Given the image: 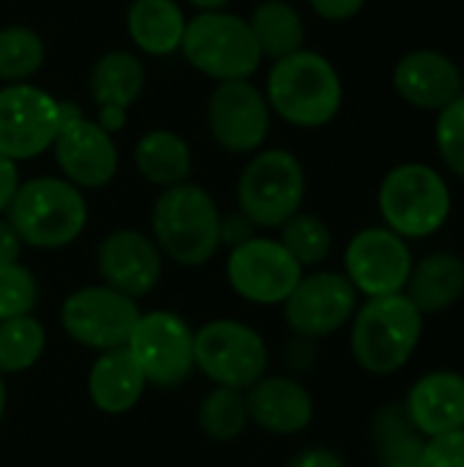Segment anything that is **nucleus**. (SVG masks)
<instances>
[{
    "label": "nucleus",
    "mask_w": 464,
    "mask_h": 467,
    "mask_svg": "<svg viewBox=\"0 0 464 467\" xmlns=\"http://www.w3.org/2000/svg\"><path fill=\"white\" fill-rule=\"evenodd\" d=\"M150 233L161 257L183 268H200L222 249V213L202 186L178 183L156 197Z\"/></svg>",
    "instance_id": "obj_1"
},
{
    "label": "nucleus",
    "mask_w": 464,
    "mask_h": 467,
    "mask_svg": "<svg viewBox=\"0 0 464 467\" xmlns=\"http://www.w3.org/2000/svg\"><path fill=\"white\" fill-rule=\"evenodd\" d=\"M265 99L271 112L282 120L298 129H320L339 115L345 88L336 66L325 55L298 49L282 60H273Z\"/></svg>",
    "instance_id": "obj_2"
},
{
    "label": "nucleus",
    "mask_w": 464,
    "mask_h": 467,
    "mask_svg": "<svg viewBox=\"0 0 464 467\" xmlns=\"http://www.w3.org/2000/svg\"><path fill=\"white\" fill-rule=\"evenodd\" d=\"M424 334V315L405 293L366 298L350 320V353L369 375H394L407 367Z\"/></svg>",
    "instance_id": "obj_3"
},
{
    "label": "nucleus",
    "mask_w": 464,
    "mask_h": 467,
    "mask_svg": "<svg viewBox=\"0 0 464 467\" xmlns=\"http://www.w3.org/2000/svg\"><path fill=\"white\" fill-rule=\"evenodd\" d=\"M5 219L25 246L52 252L85 233L88 202L82 189L66 178H30L19 183Z\"/></svg>",
    "instance_id": "obj_4"
},
{
    "label": "nucleus",
    "mask_w": 464,
    "mask_h": 467,
    "mask_svg": "<svg viewBox=\"0 0 464 467\" xmlns=\"http://www.w3.org/2000/svg\"><path fill=\"white\" fill-rule=\"evenodd\" d=\"M449 181L429 164L405 161L386 172L377 189V208L391 233L399 238H429L451 216Z\"/></svg>",
    "instance_id": "obj_5"
},
{
    "label": "nucleus",
    "mask_w": 464,
    "mask_h": 467,
    "mask_svg": "<svg viewBox=\"0 0 464 467\" xmlns=\"http://www.w3.org/2000/svg\"><path fill=\"white\" fill-rule=\"evenodd\" d=\"M304 164L298 156L282 148L254 153L235 186L238 213H243L254 227L265 230L282 227L287 219H293L304 205Z\"/></svg>",
    "instance_id": "obj_6"
},
{
    "label": "nucleus",
    "mask_w": 464,
    "mask_h": 467,
    "mask_svg": "<svg viewBox=\"0 0 464 467\" xmlns=\"http://www.w3.org/2000/svg\"><path fill=\"white\" fill-rule=\"evenodd\" d=\"M180 52L197 71L216 82L249 79L263 63L249 19L224 11H205L189 19Z\"/></svg>",
    "instance_id": "obj_7"
},
{
    "label": "nucleus",
    "mask_w": 464,
    "mask_h": 467,
    "mask_svg": "<svg viewBox=\"0 0 464 467\" xmlns=\"http://www.w3.org/2000/svg\"><path fill=\"white\" fill-rule=\"evenodd\" d=\"M268 345L257 328L241 320H211L194 331V369L213 386L246 391L268 372Z\"/></svg>",
    "instance_id": "obj_8"
},
{
    "label": "nucleus",
    "mask_w": 464,
    "mask_h": 467,
    "mask_svg": "<svg viewBox=\"0 0 464 467\" xmlns=\"http://www.w3.org/2000/svg\"><path fill=\"white\" fill-rule=\"evenodd\" d=\"M126 350L156 389H178L194 372V328L170 309L142 312Z\"/></svg>",
    "instance_id": "obj_9"
},
{
    "label": "nucleus",
    "mask_w": 464,
    "mask_h": 467,
    "mask_svg": "<svg viewBox=\"0 0 464 467\" xmlns=\"http://www.w3.org/2000/svg\"><path fill=\"white\" fill-rule=\"evenodd\" d=\"M139 315L142 312L134 298L107 285H88L63 301L60 328L71 342L96 353H107L126 348Z\"/></svg>",
    "instance_id": "obj_10"
},
{
    "label": "nucleus",
    "mask_w": 464,
    "mask_h": 467,
    "mask_svg": "<svg viewBox=\"0 0 464 467\" xmlns=\"http://www.w3.org/2000/svg\"><path fill=\"white\" fill-rule=\"evenodd\" d=\"M227 285L232 293L257 306H282L304 276V268L290 257L279 238L252 235L230 246L224 263Z\"/></svg>",
    "instance_id": "obj_11"
},
{
    "label": "nucleus",
    "mask_w": 464,
    "mask_h": 467,
    "mask_svg": "<svg viewBox=\"0 0 464 467\" xmlns=\"http://www.w3.org/2000/svg\"><path fill=\"white\" fill-rule=\"evenodd\" d=\"M60 131L52 142L55 161L77 189H104L118 175V145L109 131L85 118L77 104L60 101Z\"/></svg>",
    "instance_id": "obj_12"
},
{
    "label": "nucleus",
    "mask_w": 464,
    "mask_h": 467,
    "mask_svg": "<svg viewBox=\"0 0 464 467\" xmlns=\"http://www.w3.org/2000/svg\"><path fill=\"white\" fill-rule=\"evenodd\" d=\"M282 309L287 328L298 339L314 342L342 331L353 320L358 293L342 271H314L301 276Z\"/></svg>",
    "instance_id": "obj_13"
},
{
    "label": "nucleus",
    "mask_w": 464,
    "mask_h": 467,
    "mask_svg": "<svg viewBox=\"0 0 464 467\" xmlns=\"http://www.w3.org/2000/svg\"><path fill=\"white\" fill-rule=\"evenodd\" d=\"M413 265L407 241L388 227L358 230L345 246V276L364 298L405 293Z\"/></svg>",
    "instance_id": "obj_14"
},
{
    "label": "nucleus",
    "mask_w": 464,
    "mask_h": 467,
    "mask_svg": "<svg viewBox=\"0 0 464 467\" xmlns=\"http://www.w3.org/2000/svg\"><path fill=\"white\" fill-rule=\"evenodd\" d=\"M60 101L36 85L0 88V153L19 161L41 156L60 131Z\"/></svg>",
    "instance_id": "obj_15"
},
{
    "label": "nucleus",
    "mask_w": 464,
    "mask_h": 467,
    "mask_svg": "<svg viewBox=\"0 0 464 467\" xmlns=\"http://www.w3.org/2000/svg\"><path fill=\"white\" fill-rule=\"evenodd\" d=\"M208 129L227 153H254L271 131V107L265 93L249 79L219 82L208 101Z\"/></svg>",
    "instance_id": "obj_16"
},
{
    "label": "nucleus",
    "mask_w": 464,
    "mask_h": 467,
    "mask_svg": "<svg viewBox=\"0 0 464 467\" xmlns=\"http://www.w3.org/2000/svg\"><path fill=\"white\" fill-rule=\"evenodd\" d=\"M96 271L101 285L139 301L161 282L164 257L150 235L120 227L101 238L96 249Z\"/></svg>",
    "instance_id": "obj_17"
},
{
    "label": "nucleus",
    "mask_w": 464,
    "mask_h": 467,
    "mask_svg": "<svg viewBox=\"0 0 464 467\" xmlns=\"http://www.w3.org/2000/svg\"><path fill=\"white\" fill-rule=\"evenodd\" d=\"M394 90L416 109L440 112L464 93V74L438 49H413L394 66Z\"/></svg>",
    "instance_id": "obj_18"
},
{
    "label": "nucleus",
    "mask_w": 464,
    "mask_h": 467,
    "mask_svg": "<svg viewBox=\"0 0 464 467\" xmlns=\"http://www.w3.org/2000/svg\"><path fill=\"white\" fill-rule=\"evenodd\" d=\"M246 394L249 421L271 435H301L314 419V400L309 389L287 375H265Z\"/></svg>",
    "instance_id": "obj_19"
},
{
    "label": "nucleus",
    "mask_w": 464,
    "mask_h": 467,
    "mask_svg": "<svg viewBox=\"0 0 464 467\" xmlns=\"http://www.w3.org/2000/svg\"><path fill=\"white\" fill-rule=\"evenodd\" d=\"M145 88V68L142 60L131 52L112 49L101 55L88 77L90 99L98 107V126L109 134L126 126L129 107L139 99Z\"/></svg>",
    "instance_id": "obj_20"
},
{
    "label": "nucleus",
    "mask_w": 464,
    "mask_h": 467,
    "mask_svg": "<svg viewBox=\"0 0 464 467\" xmlns=\"http://www.w3.org/2000/svg\"><path fill=\"white\" fill-rule=\"evenodd\" d=\"M402 405L427 441L464 430V375L454 369L427 372L410 386Z\"/></svg>",
    "instance_id": "obj_21"
},
{
    "label": "nucleus",
    "mask_w": 464,
    "mask_h": 467,
    "mask_svg": "<svg viewBox=\"0 0 464 467\" xmlns=\"http://www.w3.org/2000/svg\"><path fill=\"white\" fill-rule=\"evenodd\" d=\"M145 389V375L126 348L98 353L88 369L90 405L104 416H123L134 410Z\"/></svg>",
    "instance_id": "obj_22"
},
{
    "label": "nucleus",
    "mask_w": 464,
    "mask_h": 467,
    "mask_svg": "<svg viewBox=\"0 0 464 467\" xmlns=\"http://www.w3.org/2000/svg\"><path fill=\"white\" fill-rule=\"evenodd\" d=\"M405 296L424 317L451 309L464 296V260L454 252L427 254L413 265Z\"/></svg>",
    "instance_id": "obj_23"
},
{
    "label": "nucleus",
    "mask_w": 464,
    "mask_h": 467,
    "mask_svg": "<svg viewBox=\"0 0 464 467\" xmlns=\"http://www.w3.org/2000/svg\"><path fill=\"white\" fill-rule=\"evenodd\" d=\"M131 41L148 55H172L183 44L186 16L175 0H134L126 14Z\"/></svg>",
    "instance_id": "obj_24"
},
{
    "label": "nucleus",
    "mask_w": 464,
    "mask_h": 467,
    "mask_svg": "<svg viewBox=\"0 0 464 467\" xmlns=\"http://www.w3.org/2000/svg\"><path fill=\"white\" fill-rule=\"evenodd\" d=\"M134 164L148 183L170 189L186 183L191 175V150L180 134L170 129H153L139 137L134 148Z\"/></svg>",
    "instance_id": "obj_25"
},
{
    "label": "nucleus",
    "mask_w": 464,
    "mask_h": 467,
    "mask_svg": "<svg viewBox=\"0 0 464 467\" xmlns=\"http://www.w3.org/2000/svg\"><path fill=\"white\" fill-rule=\"evenodd\" d=\"M372 443L380 467L418 465L427 438L416 430L402 402L383 405L372 419Z\"/></svg>",
    "instance_id": "obj_26"
},
{
    "label": "nucleus",
    "mask_w": 464,
    "mask_h": 467,
    "mask_svg": "<svg viewBox=\"0 0 464 467\" xmlns=\"http://www.w3.org/2000/svg\"><path fill=\"white\" fill-rule=\"evenodd\" d=\"M249 27L254 33V41L263 52V57L282 60L298 49H304L306 27L295 5L287 0H265L254 8Z\"/></svg>",
    "instance_id": "obj_27"
},
{
    "label": "nucleus",
    "mask_w": 464,
    "mask_h": 467,
    "mask_svg": "<svg viewBox=\"0 0 464 467\" xmlns=\"http://www.w3.org/2000/svg\"><path fill=\"white\" fill-rule=\"evenodd\" d=\"M246 394L224 386H213L197 408V427L213 443H232L249 430Z\"/></svg>",
    "instance_id": "obj_28"
},
{
    "label": "nucleus",
    "mask_w": 464,
    "mask_h": 467,
    "mask_svg": "<svg viewBox=\"0 0 464 467\" xmlns=\"http://www.w3.org/2000/svg\"><path fill=\"white\" fill-rule=\"evenodd\" d=\"M46 350V331L38 317H11L0 323V378L33 369Z\"/></svg>",
    "instance_id": "obj_29"
},
{
    "label": "nucleus",
    "mask_w": 464,
    "mask_h": 467,
    "mask_svg": "<svg viewBox=\"0 0 464 467\" xmlns=\"http://www.w3.org/2000/svg\"><path fill=\"white\" fill-rule=\"evenodd\" d=\"M279 244L290 252V257L301 268H314L328 260L334 235H331V227L320 216L298 211L293 219H287L279 227Z\"/></svg>",
    "instance_id": "obj_30"
},
{
    "label": "nucleus",
    "mask_w": 464,
    "mask_h": 467,
    "mask_svg": "<svg viewBox=\"0 0 464 467\" xmlns=\"http://www.w3.org/2000/svg\"><path fill=\"white\" fill-rule=\"evenodd\" d=\"M46 57V47L33 27L8 25L0 27V79L3 82H25L33 77Z\"/></svg>",
    "instance_id": "obj_31"
},
{
    "label": "nucleus",
    "mask_w": 464,
    "mask_h": 467,
    "mask_svg": "<svg viewBox=\"0 0 464 467\" xmlns=\"http://www.w3.org/2000/svg\"><path fill=\"white\" fill-rule=\"evenodd\" d=\"M38 304V282L22 263L0 268V323L33 315Z\"/></svg>",
    "instance_id": "obj_32"
},
{
    "label": "nucleus",
    "mask_w": 464,
    "mask_h": 467,
    "mask_svg": "<svg viewBox=\"0 0 464 467\" xmlns=\"http://www.w3.org/2000/svg\"><path fill=\"white\" fill-rule=\"evenodd\" d=\"M435 145L443 164L464 181V93L438 112Z\"/></svg>",
    "instance_id": "obj_33"
},
{
    "label": "nucleus",
    "mask_w": 464,
    "mask_h": 467,
    "mask_svg": "<svg viewBox=\"0 0 464 467\" xmlns=\"http://www.w3.org/2000/svg\"><path fill=\"white\" fill-rule=\"evenodd\" d=\"M418 467H464V430L429 438Z\"/></svg>",
    "instance_id": "obj_34"
},
{
    "label": "nucleus",
    "mask_w": 464,
    "mask_h": 467,
    "mask_svg": "<svg viewBox=\"0 0 464 467\" xmlns=\"http://www.w3.org/2000/svg\"><path fill=\"white\" fill-rule=\"evenodd\" d=\"M309 5L317 16L328 22H347L356 14H361L366 0H309Z\"/></svg>",
    "instance_id": "obj_35"
},
{
    "label": "nucleus",
    "mask_w": 464,
    "mask_h": 467,
    "mask_svg": "<svg viewBox=\"0 0 464 467\" xmlns=\"http://www.w3.org/2000/svg\"><path fill=\"white\" fill-rule=\"evenodd\" d=\"M19 183L22 181H19L16 161L0 153V216H5V211H8V205H11V200H14L16 189H19Z\"/></svg>",
    "instance_id": "obj_36"
},
{
    "label": "nucleus",
    "mask_w": 464,
    "mask_h": 467,
    "mask_svg": "<svg viewBox=\"0 0 464 467\" xmlns=\"http://www.w3.org/2000/svg\"><path fill=\"white\" fill-rule=\"evenodd\" d=\"M252 230H254V224H252L243 213L222 216V246H224V244H230V246L243 244L246 238H252Z\"/></svg>",
    "instance_id": "obj_37"
},
{
    "label": "nucleus",
    "mask_w": 464,
    "mask_h": 467,
    "mask_svg": "<svg viewBox=\"0 0 464 467\" xmlns=\"http://www.w3.org/2000/svg\"><path fill=\"white\" fill-rule=\"evenodd\" d=\"M25 244L22 238L16 235V230L8 224L5 216H0V268L3 265H14L19 263V254H22Z\"/></svg>",
    "instance_id": "obj_38"
},
{
    "label": "nucleus",
    "mask_w": 464,
    "mask_h": 467,
    "mask_svg": "<svg viewBox=\"0 0 464 467\" xmlns=\"http://www.w3.org/2000/svg\"><path fill=\"white\" fill-rule=\"evenodd\" d=\"M287 467H345V462L331 449H306L298 457H293Z\"/></svg>",
    "instance_id": "obj_39"
},
{
    "label": "nucleus",
    "mask_w": 464,
    "mask_h": 467,
    "mask_svg": "<svg viewBox=\"0 0 464 467\" xmlns=\"http://www.w3.org/2000/svg\"><path fill=\"white\" fill-rule=\"evenodd\" d=\"M189 3H191L194 8H200V11L205 14V11H222V8H224V5H227L230 0H189Z\"/></svg>",
    "instance_id": "obj_40"
},
{
    "label": "nucleus",
    "mask_w": 464,
    "mask_h": 467,
    "mask_svg": "<svg viewBox=\"0 0 464 467\" xmlns=\"http://www.w3.org/2000/svg\"><path fill=\"white\" fill-rule=\"evenodd\" d=\"M5 405H8V389H5V380L0 378V424H3V416H5Z\"/></svg>",
    "instance_id": "obj_41"
},
{
    "label": "nucleus",
    "mask_w": 464,
    "mask_h": 467,
    "mask_svg": "<svg viewBox=\"0 0 464 467\" xmlns=\"http://www.w3.org/2000/svg\"><path fill=\"white\" fill-rule=\"evenodd\" d=\"M388 467H418V465H388Z\"/></svg>",
    "instance_id": "obj_42"
}]
</instances>
